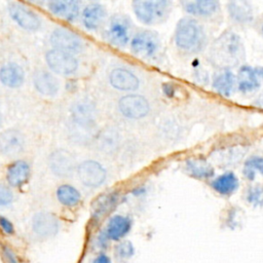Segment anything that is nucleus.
<instances>
[{"mask_svg": "<svg viewBox=\"0 0 263 263\" xmlns=\"http://www.w3.org/2000/svg\"><path fill=\"white\" fill-rule=\"evenodd\" d=\"M30 165L25 160H15L6 168V180L12 187H22L30 178Z\"/></svg>", "mask_w": 263, "mask_h": 263, "instance_id": "4be33fe9", "label": "nucleus"}, {"mask_svg": "<svg viewBox=\"0 0 263 263\" xmlns=\"http://www.w3.org/2000/svg\"><path fill=\"white\" fill-rule=\"evenodd\" d=\"M237 92L245 98L255 96L263 84V66L243 64L236 72Z\"/></svg>", "mask_w": 263, "mask_h": 263, "instance_id": "6e6552de", "label": "nucleus"}, {"mask_svg": "<svg viewBox=\"0 0 263 263\" xmlns=\"http://www.w3.org/2000/svg\"><path fill=\"white\" fill-rule=\"evenodd\" d=\"M185 172L196 179H208L214 175L213 166L202 158H189L184 163Z\"/></svg>", "mask_w": 263, "mask_h": 263, "instance_id": "a878e982", "label": "nucleus"}, {"mask_svg": "<svg viewBox=\"0 0 263 263\" xmlns=\"http://www.w3.org/2000/svg\"><path fill=\"white\" fill-rule=\"evenodd\" d=\"M193 79L196 83H199L201 85H206L211 83V77L209 73L200 66H197L195 69H193Z\"/></svg>", "mask_w": 263, "mask_h": 263, "instance_id": "7c9ffc66", "label": "nucleus"}, {"mask_svg": "<svg viewBox=\"0 0 263 263\" xmlns=\"http://www.w3.org/2000/svg\"><path fill=\"white\" fill-rule=\"evenodd\" d=\"M253 29L263 39V12L256 16V20H255L254 25H253Z\"/></svg>", "mask_w": 263, "mask_h": 263, "instance_id": "72a5a7b5", "label": "nucleus"}, {"mask_svg": "<svg viewBox=\"0 0 263 263\" xmlns=\"http://www.w3.org/2000/svg\"><path fill=\"white\" fill-rule=\"evenodd\" d=\"M173 38L177 51L189 59L205 52L211 43L208 26L187 15L178 21Z\"/></svg>", "mask_w": 263, "mask_h": 263, "instance_id": "f03ea898", "label": "nucleus"}, {"mask_svg": "<svg viewBox=\"0 0 263 263\" xmlns=\"http://www.w3.org/2000/svg\"><path fill=\"white\" fill-rule=\"evenodd\" d=\"M28 1H29V2H31V3H34V4L41 5V4L45 3V2H48L49 0H28Z\"/></svg>", "mask_w": 263, "mask_h": 263, "instance_id": "e433bc0d", "label": "nucleus"}, {"mask_svg": "<svg viewBox=\"0 0 263 263\" xmlns=\"http://www.w3.org/2000/svg\"><path fill=\"white\" fill-rule=\"evenodd\" d=\"M49 40L53 48L73 54L80 52L83 48V42L79 35L66 28H57L53 30Z\"/></svg>", "mask_w": 263, "mask_h": 263, "instance_id": "4468645a", "label": "nucleus"}, {"mask_svg": "<svg viewBox=\"0 0 263 263\" xmlns=\"http://www.w3.org/2000/svg\"><path fill=\"white\" fill-rule=\"evenodd\" d=\"M118 110L126 118L140 119L150 112L148 100L141 95H126L119 99Z\"/></svg>", "mask_w": 263, "mask_h": 263, "instance_id": "9d476101", "label": "nucleus"}, {"mask_svg": "<svg viewBox=\"0 0 263 263\" xmlns=\"http://www.w3.org/2000/svg\"><path fill=\"white\" fill-rule=\"evenodd\" d=\"M48 164L52 174L60 178H69L77 170L75 157L65 149L52 151L48 157Z\"/></svg>", "mask_w": 263, "mask_h": 263, "instance_id": "2eb2a0df", "label": "nucleus"}, {"mask_svg": "<svg viewBox=\"0 0 263 263\" xmlns=\"http://www.w3.org/2000/svg\"><path fill=\"white\" fill-rule=\"evenodd\" d=\"M211 186L216 192L222 195H229L236 191L239 186V182L232 172H226L215 178L211 182Z\"/></svg>", "mask_w": 263, "mask_h": 263, "instance_id": "bb28decb", "label": "nucleus"}, {"mask_svg": "<svg viewBox=\"0 0 263 263\" xmlns=\"http://www.w3.org/2000/svg\"><path fill=\"white\" fill-rule=\"evenodd\" d=\"M92 263H112L111 259L106 254H99L92 261Z\"/></svg>", "mask_w": 263, "mask_h": 263, "instance_id": "c9c22d12", "label": "nucleus"}, {"mask_svg": "<svg viewBox=\"0 0 263 263\" xmlns=\"http://www.w3.org/2000/svg\"><path fill=\"white\" fill-rule=\"evenodd\" d=\"M137 18L147 25H160L170 17L173 10L172 0H132Z\"/></svg>", "mask_w": 263, "mask_h": 263, "instance_id": "20e7f679", "label": "nucleus"}, {"mask_svg": "<svg viewBox=\"0 0 263 263\" xmlns=\"http://www.w3.org/2000/svg\"><path fill=\"white\" fill-rule=\"evenodd\" d=\"M95 1H96V0H95Z\"/></svg>", "mask_w": 263, "mask_h": 263, "instance_id": "58836bf2", "label": "nucleus"}, {"mask_svg": "<svg viewBox=\"0 0 263 263\" xmlns=\"http://www.w3.org/2000/svg\"><path fill=\"white\" fill-rule=\"evenodd\" d=\"M257 174L263 175V156L252 155L243 164V175L249 180H254Z\"/></svg>", "mask_w": 263, "mask_h": 263, "instance_id": "c85d7f7f", "label": "nucleus"}, {"mask_svg": "<svg viewBox=\"0 0 263 263\" xmlns=\"http://www.w3.org/2000/svg\"><path fill=\"white\" fill-rule=\"evenodd\" d=\"M130 228L132 221L128 217L114 215L109 219L105 233L111 240H120L129 232Z\"/></svg>", "mask_w": 263, "mask_h": 263, "instance_id": "5701e85b", "label": "nucleus"}, {"mask_svg": "<svg viewBox=\"0 0 263 263\" xmlns=\"http://www.w3.org/2000/svg\"><path fill=\"white\" fill-rule=\"evenodd\" d=\"M135 253V248L129 240H121L114 248V256L117 262L125 263Z\"/></svg>", "mask_w": 263, "mask_h": 263, "instance_id": "c756f323", "label": "nucleus"}, {"mask_svg": "<svg viewBox=\"0 0 263 263\" xmlns=\"http://www.w3.org/2000/svg\"><path fill=\"white\" fill-rule=\"evenodd\" d=\"M107 17L106 8L100 3H90L86 5L81 12V22L85 29L95 31L100 29Z\"/></svg>", "mask_w": 263, "mask_h": 263, "instance_id": "aec40b11", "label": "nucleus"}, {"mask_svg": "<svg viewBox=\"0 0 263 263\" xmlns=\"http://www.w3.org/2000/svg\"><path fill=\"white\" fill-rule=\"evenodd\" d=\"M179 4L187 16L205 26L218 27L223 23L224 13L220 0H179Z\"/></svg>", "mask_w": 263, "mask_h": 263, "instance_id": "7ed1b4c3", "label": "nucleus"}, {"mask_svg": "<svg viewBox=\"0 0 263 263\" xmlns=\"http://www.w3.org/2000/svg\"><path fill=\"white\" fill-rule=\"evenodd\" d=\"M210 85L217 95L231 98L237 92L236 73L229 69H215L211 76Z\"/></svg>", "mask_w": 263, "mask_h": 263, "instance_id": "9b49d317", "label": "nucleus"}, {"mask_svg": "<svg viewBox=\"0 0 263 263\" xmlns=\"http://www.w3.org/2000/svg\"><path fill=\"white\" fill-rule=\"evenodd\" d=\"M33 84L35 89L45 97H53L60 89L59 79L45 70H38L34 73Z\"/></svg>", "mask_w": 263, "mask_h": 263, "instance_id": "412c9836", "label": "nucleus"}, {"mask_svg": "<svg viewBox=\"0 0 263 263\" xmlns=\"http://www.w3.org/2000/svg\"><path fill=\"white\" fill-rule=\"evenodd\" d=\"M13 200V192L4 184L0 183V206L8 205Z\"/></svg>", "mask_w": 263, "mask_h": 263, "instance_id": "2f4dec72", "label": "nucleus"}, {"mask_svg": "<svg viewBox=\"0 0 263 263\" xmlns=\"http://www.w3.org/2000/svg\"><path fill=\"white\" fill-rule=\"evenodd\" d=\"M205 60L215 69H238L246 64L247 51L242 39L231 28L225 29L211 41Z\"/></svg>", "mask_w": 263, "mask_h": 263, "instance_id": "f257e3e1", "label": "nucleus"}, {"mask_svg": "<svg viewBox=\"0 0 263 263\" xmlns=\"http://www.w3.org/2000/svg\"><path fill=\"white\" fill-rule=\"evenodd\" d=\"M225 9L231 29L246 31L253 28L257 15L251 0H227Z\"/></svg>", "mask_w": 263, "mask_h": 263, "instance_id": "39448f33", "label": "nucleus"}, {"mask_svg": "<svg viewBox=\"0 0 263 263\" xmlns=\"http://www.w3.org/2000/svg\"><path fill=\"white\" fill-rule=\"evenodd\" d=\"M25 139L21 132L9 128L0 134V151L6 156H14L23 151Z\"/></svg>", "mask_w": 263, "mask_h": 263, "instance_id": "6ab92c4d", "label": "nucleus"}, {"mask_svg": "<svg viewBox=\"0 0 263 263\" xmlns=\"http://www.w3.org/2000/svg\"><path fill=\"white\" fill-rule=\"evenodd\" d=\"M0 228L1 230L6 233V234H13L14 233V226L11 223V221H9L7 218L0 216Z\"/></svg>", "mask_w": 263, "mask_h": 263, "instance_id": "473e14b6", "label": "nucleus"}, {"mask_svg": "<svg viewBox=\"0 0 263 263\" xmlns=\"http://www.w3.org/2000/svg\"><path fill=\"white\" fill-rule=\"evenodd\" d=\"M76 172L81 183L90 188L101 186L107 178V172L104 166L100 162L92 159L80 162Z\"/></svg>", "mask_w": 263, "mask_h": 263, "instance_id": "f8f14e48", "label": "nucleus"}, {"mask_svg": "<svg viewBox=\"0 0 263 263\" xmlns=\"http://www.w3.org/2000/svg\"><path fill=\"white\" fill-rule=\"evenodd\" d=\"M47 7L53 15L67 22H74L80 13L81 0H49Z\"/></svg>", "mask_w": 263, "mask_h": 263, "instance_id": "f3484780", "label": "nucleus"}, {"mask_svg": "<svg viewBox=\"0 0 263 263\" xmlns=\"http://www.w3.org/2000/svg\"><path fill=\"white\" fill-rule=\"evenodd\" d=\"M48 68L60 75H71L78 68V61L73 53L52 48L45 54Z\"/></svg>", "mask_w": 263, "mask_h": 263, "instance_id": "1a4fd4ad", "label": "nucleus"}, {"mask_svg": "<svg viewBox=\"0 0 263 263\" xmlns=\"http://www.w3.org/2000/svg\"><path fill=\"white\" fill-rule=\"evenodd\" d=\"M129 47L132 53L139 59L155 60L161 51V39L155 31L140 30L133 35Z\"/></svg>", "mask_w": 263, "mask_h": 263, "instance_id": "423d86ee", "label": "nucleus"}, {"mask_svg": "<svg viewBox=\"0 0 263 263\" xmlns=\"http://www.w3.org/2000/svg\"><path fill=\"white\" fill-rule=\"evenodd\" d=\"M25 73L16 63H7L0 68V82L10 88H16L23 84Z\"/></svg>", "mask_w": 263, "mask_h": 263, "instance_id": "b1692460", "label": "nucleus"}, {"mask_svg": "<svg viewBox=\"0 0 263 263\" xmlns=\"http://www.w3.org/2000/svg\"><path fill=\"white\" fill-rule=\"evenodd\" d=\"M8 12L14 23L26 31H37L41 26V18L33 10L22 3L10 2L8 4Z\"/></svg>", "mask_w": 263, "mask_h": 263, "instance_id": "ddd939ff", "label": "nucleus"}, {"mask_svg": "<svg viewBox=\"0 0 263 263\" xmlns=\"http://www.w3.org/2000/svg\"><path fill=\"white\" fill-rule=\"evenodd\" d=\"M3 255H4V258L7 263H18L15 254L12 252L11 249H9L6 246L3 247Z\"/></svg>", "mask_w": 263, "mask_h": 263, "instance_id": "f704fd0d", "label": "nucleus"}, {"mask_svg": "<svg viewBox=\"0 0 263 263\" xmlns=\"http://www.w3.org/2000/svg\"><path fill=\"white\" fill-rule=\"evenodd\" d=\"M104 37L113 46L125 47L133 37V25L129 17L121 13L112 15L104 30Z\"/></svg>", "mask_w": 263, "mask_h": 263, "instance_id": "0eeeda50", "label": "nucleus"}, {"mask_svg": "<svg viewBox=\"0 0 263 263\" xmlns=\"http://www.w3.org/2000/svg\"><path fill=\"white\" fill-rule=\"evenodd\" d=\"M1 123H2V114L0 112V125H1Z\"/></svg>", "mask_w": 263, "mask_h": 263, "instance_id": "4c0bfd02", "label": "nucleus"}, {"mask_svg": "<svg viewBox=\"0 0 263 263\" xmlns=\"http://www.w3.org/2000/svg\"><path fill=\"white\" fill-rule=\"evenodd\" d=\"M109 82L115 89L123 91L136 90L140 85L138 76L124 68L113 69L109 74Z\"/></svg>", "mask_w": 263, "mask_h": 263, "instance_id": "a211bd4d", "label": "nucleus"}, {"mask_svg": "<svg viewBox=\"0 0 263 263\" xmlns=\"http://www.w3.org/2000/svg\"><path fill=\"white\" fill-rule=\"evenodd\" d=\"M57 198L65 206H74L76 205L80 199V192L73 186L69 184H63L57 189Z\"/></svg>", "mask_w": 263, "mask_h": 263, "instance_id": "cd10ccee", "label": "nucleus"}, {"mask_svg": "<svg viewBox=\"0 0 263 263\" xmlns=\"http://www.w3.org/2000/svg\"><path fill=\"white\" fill-rule=\"evenodd\" d=\"M72 117L80 125H88L95 119V107L87 100H79L72 106Z\"/></svg>", "mask_w": 263, "mask_h": 263, "instance_id": "393cba45", "label": "nucleus"}, {"mask_svg": "<svg viewBox=\"0 0 263 263\" xmlns=\"http://www.w3.org/2000/svg\"><path fill=\"white\" fill-rule=\"evenodd\" d=\"M32 230L40 238H50L59 231V220L48 212L36 213L32 219Z\"/></svg>", "mask_w": 263, "mask_h": 263, "instance_id": "dca6fc26", "label": "nucleus"}]
</instances>
